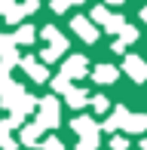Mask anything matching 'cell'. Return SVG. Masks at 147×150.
Instances as JSON below:
<instances>
[{"label":"cell","instance_id":"obj_1","mask_svg":"<svg viewBox=\"0 0 147 150\" xmlns=\"http://www.w3.org/2000/svg\"><path fill=\"white\" fill-rule=\"evenodd\" d=\"M129 71H132V77L135 80H144V64L138 58H129Z\"/></svg>","mask_w":147,"mask_h":150},{"label":"cell","instance_id":"obj_3","mask_svg":"<svg viewBox=\"0 0 147 150\" xmlns=\"http://www.w3.org/2000/svg\"><path fill=\"white\" fill-rule=\"evenodd\" d=\"M144 150H147V141H144Z\"/></svg>","mask_w":147,"mask_h":150},{"label":"cell","instance_id":"obj_2","mask_svg":"<svg viewBox=\"0 0 147 150\" xmlns=\"http://www.w3.org/2000/svg\"><path fill=\"white\" fill-rule=\"evenodd\" d=\"M98 77L107 83V80H113V71H110V67H101V74H98Z\"/></svg>","mask_w":147,"mask_h":150},{"label":"cell","instance_id":"obj_4","mask_svg":"<svg viewBox=\"0 0 147 150\" xmlns=\"http://www.w3.org/2000/svg\"><path fill=\"white\" fill-rule=\"evenodd\" d=\"M113 3H117V0H113Z\"/></svg>","mask_w":147,"mask_h":150}]
</instances>
